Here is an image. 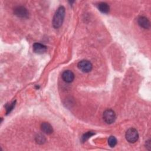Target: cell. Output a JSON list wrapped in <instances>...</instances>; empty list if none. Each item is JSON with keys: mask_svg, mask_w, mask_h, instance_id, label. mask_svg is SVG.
<instances>
[{"mask_svg": "<svg viewBox=\"0 0 151 151\" xmlns=\"http://www.w3.org/2000/svg\"><path fill=\"white\" fill-rule=\"evenodd\" d=\"M65 17V8L63 6L58 8L52 18V26L54 28H60L64 21Z\"/></svg>", "mask_w": 151, "mask_h": 151, "instance_id": "obj_1", "label": "cell"}, {"mask_svg": "<svg viewBox=\"0 0 151 151\" xmlns=\"http://www.w3.org/2000/svg\"><path fill=\"white\" fill-rule=\"evenodd\" d=\"M125 137L127 142L130 143H134L138 140L139 134L136 129L132 127L126 131Z\"/></svg>", "mask_w": 151, "mask_h": 151, "instance_id": "obj_2", "label": "cell"}, {"mask_svg": "<svg viewBox=\"0 0 151 151\" xmlns=\"http://www.w3.org/2000/svg\"><path fill=\"white\" fill-rule=\"evenodd\" d=\"M103 117L106 123L111 124L115 121L116 116L114 111L113 110L107 109L104 111Z\"/></svg>", "mask_w": 151, "mask_h": 151, "instance_id": "obj_3", "label": "cell"}, {"mask_svg": "<svg viewBox=\"0 0 151 151\" xmlns=\"http://www.w3.org/2000/svg\"><path fill=\"white\" fill-rule=\"evenodd\" d=\"M78 68L84 73L90 72L93 68L92 64L88 60H81L77 64Z\"/></svg>", "mask_w": 151, "mask_h": 151, "instance_id": "obj_4", "label": "cell"}, {"mask_svg": "<svg viewBox=\"0 0 151 151\" xmlns=\"http://www.w3.org/2000/svg\"><path fill=\"white\" fill-rule=\"evenodd\" d=\"M14 13L16 16L20 18H27L29 14L27 8L22 6L16 7L14 10Z\"/></svg>", "mask_w": 151, "mask_h": 151, "instance_id": "obj_5", "label": "cell"}, {"mask_svg": "<svg viewBox=\"0 0 151 151\" xmlns=\"http://www.w3.org/2000/svg\"><path fill=\"white\" fill-rule=\"evenodd\" d=\"M63 80L66 83H71L74 79V74L70 70H65L62 74Z\"/></svg>", "mask_w": 151, "mask_h": 151, "instance_id": "obj_6", "label": "cell"}, {"mask_svg": "<svg viewBox=\"0 0 151 151\" xmlns=\"http://www.w3.org/2000/svg\"><path fill=\"white\" fill-rule=\"evenodd\" d=\"M32 48L34 52L39 54L44 53L47 50V47L45 45L38 42L34 43L33 44Z\"/></svg>", "mask_w": 151, "mask_h": 151, "instance_id": "obj_7", "label": "cell"}, {"mask_svg": "<svg viewBox=\"0 0 151 151\" xmlns=\"http://www.w3.org/2000/svg\"><path fill=\"white\" fill-rule=\"evenodd\" d=\"M138 24L142 28L145 29H148L150 27V21L149 19L143 16H141L139 17L137 19Z\"/></svg>", "mask_w": 151, "mask_h": 151, "instance_id": "obj_8", "label": "cell"}, {"mask_svg": "<svg viewBox=\"0 0 151 151\" xmlns=\"http://www.w3.org/2000/svg\"><path fill=\"white\" fill-rule=\"evenodd\" d=\"M41 129L44 133L47 134H51L53 132L52 126L49 123L47 122H43L41 125Z\"/></svg>", "mask_w": 151, "mask_h": 151, "instance_id": "obj_9", "label": "cell"}, {"mask_svg": "<svg viewBox=\"0 0 151 151\" xmlns=\"http://www.w3.org/2000/svg\"><path fill=\"white\" fill-rule=\"evenodd\" d=\"M99 10L104 14H107L109 12L110 7L109 5L106 2H100L98 5Z\"/></svg>", "mask_w": 151, "mask_h": 151, "instance_id": "obj_10", "label": "cell"}, {"mask_svg": "<svg viewBox=\"0 0 151 151\" xmlns=\"http://www.w3.org/2000/svg\"><path fill=\"white\" fill-rule=\"evenodd\" d=\"M116 144H117L116 138L113 136H110L108 139V145L111 147H114L116 145Z\"/></svg>", "mask_w": 151, "mask_h": 151, "instance_id": "obj_11", "label": "cell"}, {"mask_svg": "<svg viewBox=\"0 0 151 151\" xmlns=\"http://www.w3.org/2000/svg\"><path fill=\"white\" fill-rule=\"evenodd\" d=\"M94 134V133L93 132H88L86 133H84L81 138V140L82 142H84L86 140H87L89 138H90L92 136H93Z\"/></svg>", "mask_w": 151, "mask_h": 151, "instance_id": "obj_12", "label": "cell"}, {"mask_svg": "<svg viewBox=\"0 0 151 151\" xmlns=\"http://www.w3.org/2000/svg\"><path fill=\"white\" fill-rule=\"evenodd\" d=\"M35 140L37 143L39 144H42L45 142V138L43 135L39 134L35 137Z\"/></svg>", "mask_w": 151, "mask_h": 151, "instance_id": "obj_13", "label": "cell"}, {"mask_svg": "<svg viewBox=\"0 0 151 151\" xmlns=\"http://www.w3.org/2000/svg\"><path fill=\"white\" fill-rule=\"evenodd\" d=\"M15 104V101H14L12 103L9 105V106L6 108V114H8L9 113L11 112V111L14 109Z\"/></svg>", "mask_w": 151, "mask_h": 151, "instance_id": "obj_14", "label": "cell"}]
</instances>
